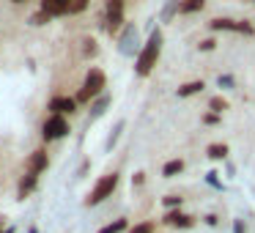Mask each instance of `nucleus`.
<instances>
[{
    "label": "nucleus",
    "instance_id": "1",
    "mask_svg": "<svg viewBox=\"0 0 255 233\" xmlns=\"http://www.w3.org/2000/svg\"><path fill=\"white\" fill-rule=\"evenodd\" d=\"M159 55H162V30L151 28V33L145 36V41H143L140 55L134 58V74H137V77H148V74L154 72V66L159 63Z\"/></svg>",
    "mask_w": 255,
    "mask_h": 233
},
{
    "label": "nucleus",
    "instance_id": "2",
    "mask_svg": "<svg viewBox=\"0 0 255 233\" xmlns=\"http://www.w3.org/2000/svg\"><path fill=\"white\" fill-rule=\"evenodd\" d=\"M105 88H107V74H105V69L91 66L88 72H85L83 88L74 94V99H77V105H88L91 99H96V96L105 94Z\"/></svg>",
    "mask_w": 255,
    "mask_h": 233
},
{
    "label": "nucleus",
    "instance_id": "3",
    "mask_svg": "<svg viewBox=\"0 0 255 233\" xmlns=\"http://www.w3.org/2000/svg\"><path fill=\"white\" fill-rule=\"evenodd\" d=\"M124 14H127V0H105L102 14H99V30L121 33V28L127 25Z\"/></svg>",
    "mask_w": 255,
    "mask_h": 233
},
{
    "label": "nucleus",
    "instance_id": "4",
    "mask_svg": "<svg viewBox=\"0 0 255 233\" xmlns=\"http://www.w3.org/2000/svg\"><path fill=\"white\" fill-rule=\"evenodd\" d=\"M118 181H121V176H118V173H107V176H102L99 181L94 184V189L88 192V198H85V206H88V209H94V206L105 203V200L118 189Z\"/></svg>",
    "mask_w": 255,
    "mask_h": 233
},
{
    "label": "nucleus",
    "instance_id": "5",
    "mask_svg": "<svg viewBox=\"0 0 255 233\" xmlns=\"http://www.w3.org/2000/svg\"><path fill=\"white\" fill-rule=\"evenodd\" d=\"M140 50H143V39H140V30L134 22H127L118 33V52L124 58H137Z\"/></svg>",
    "mask_w": 255,
    "mask_h": 233
},
{
    "label": "nucleus",
    "instance_id": "6",
    "mask_svg": "<svg viewBox=\"0 0 255 233\" xmlns=\"http://www.w3.org/2000/svg\"><path fill=\"white\" fill-rule=\"evenodd\" d=\"M211 33H242V36H255V25L247 19H228V17H217L209 22Z\"/></svg>",
    "mask_w": 255,
    "mask_h": 233
},
{
    "label": "nucleus",
    "instance_id": "7",
    "mask_svg": "<svg viewBox=\"0 0 255 233\" xmlns=\"http://www.w3.org/2000/svg\"><path fill=\"white\" fill-rule=\"evenodd\" d=\"M72 123L66 121V116H47V121L41 123V140L44 143H55V140L69 137Z\"/></svg>",
    "mask_w": 255,
    "mask_h": 233
},
{
    "label": "nucleus",
    "instance_id": "8",
    "mask_svg": "<svg viewBox=\"0 0 255 233\" xmlns=\"http://www.w3.org/2000/svg\"><path fill=\"white\" fill-rule=\"evenodd\" d=\"M47 110H50V116H74V113H80V105L74 96H52Z\"/></svg>",
    "mask_w": 255,
    "mask_h": 233
},
{
    "label": "nucleus",
    "instance_id": "9",
    "mask_svg": "<svg viewBox=\"0 0 255 233\" xmlns=\"http://www.w3.org/2000/svg\"><path fill=\"white\" fill-rule=\"evenodd\" d=\"M162 222H165L167 228H176V231H189V228L195 225V217L187 214V211H181V209H170V211H165Z\"/></svg>",
    "mask_w": 255,
    "mask_h": 233
},
{
    "label": "nucleus",
    "instance_id": "10",
    "mask_svg": "<svg viewBox=\"0 0 255 233\" xmlns=\"http://www.w3.org/2000/svg\"><path fill=\"white\" fill-rule=\"evenodd\" d=\"M36 189H39V173L25 170V176L19 178V184H17V200H28Z\"/></svg>",
    "mask_w": 255,
    "mask_h": 233
},
{
    "label": "nucleus",
    "instance_id": "11",
    "mask_svg": "<svg viewBox=\"0 0 255 233\" xmlns=\"http://www.w3.org/2000/svg\"><path fill=\"white\" fill-rule=\"evenodd\" d=\"M47 167H50V154H47V148H36L30 151V156L25 159V170H33V173H44Z\"/></svg>",
    "mask_w": 255,
    "mask_h": 233
},
{
    "label": "nucleus",
    "instance_id": "12",
    "mask_svg": "<svg viewBox=\"0 0 255 233\" xmlns=\"http://www.w3.org/2000/svg\"><path fill=\"white\" fill-rule=\"evenodd\" d=\"M69 3H72V0H41L39 8L47 17L58 19V17H63V14H69Z\"/></svg>",
    "mask_w": 255,
    "mask_h": 233
},
{
    "label": "nucleus",
    "instance_id": "13",
    "mask_svg": "<svg viewBox=\"0 0 255 233\" xmlns=\"http://www.w3.org/2000/svg\"><path fill=\"white\" fill-rule=\"evenodd\" d=\"M203 88H206V83H203V80H192V83H181V85L176 88V96H178V99H187V96H198Z\"/></svg>",
    "mask_w": 255,
    "mask_h": 233
},
{
    "label": "nucleus",
    "instance_id": "14",
    "mask_svg": "<svg viewBox=\"0 0 255 233\" xmlns=\"http://www.w3.org/2000/svg\"><path fill=\"white\" fill-rule=\"evenodd\" d=\"M228 154H231V145L228 143H209V148H206V156L211 162H225Z\"/></svg>",
    "mask_w": 255,
    "mask_h": 233
},
{
    "label": "nucleus",
    "instance_id": "15",
    "mask_svg": "<svg viewBox=\"0 0 255 233\" xmlns=\"http://www.w3.org/2000/svg\"><path fill=\"white\" fill-rule=\"evenodd\" d=\"M184 170H187V162L184 159H167L165 165H162V176L165 178H176V176H181Z\"/></svg>",
    "mask_w": 255,
    "mask_h": 233
},
{
    "label": "nucleus",
    "instance_id": "16",
    "mask_svg": "<svg viewBox=\"0 0 255 233\" xmlns=\"http://www.w3.org/2000/svg\"><path fill=\"white\" fill-rule=\"evenodd\" d=\"M107 107H110V94H102V96H96L94 102H91V118H102L107 113Z\"/></svg>",
    "mask_w": 255,
    "mask_h": 233
},
{
    "label": "nucleus",
    "instance_id": "17",
    "mask_svg": "<svg viewBox=\"0 0 255 233\" xmlns=\"http://www.w3.org/2000/svg\"><path fill=\"white\" fill-rule=\"evenodd\" d=\"M124 126H127V123H124V118H121V121H116V123H113L110 134H107V140H105V151H113V148L118 145V137L124 134Z\"/></svg>",
    "mask_w": 255,
    "mask_h": 233
},
{
    "label": "nucleus",
    "instance_id": "18",
    "mask_svg": "<svg viewBox=\"0 0 255 233\" xmlns=\"http://www.w3.org/2000/svg\"><path fill=\"white\" fill-rule=\"evenodd\" d=\"M127 231H129V220H127V217H118V220L102 225L96 233H127Z\"/></svg>",
    "mask_w": 255,
    "mask_h": 233
},
{
    "label": "nucleus",
    "instance_id": "19",
    "mask_svg": "<svg viewBox=\"0 0 255 233\" xmlns=\"http://www.w3.org/2000/svg\"><path fill=\"white\" fill-rule=\"evenodd\" d=\"M206 8V0H181L178 3V14H184V17H189V14H198Z\"/></svg>",
    "mask_w": 255,
    "mask_h": 233
},
{
    "label": "nucleus",
    "instance_id": "20",
    "mask_svg": "<svg viewBox=\"0 0 255 233\" xmlns=\"http://www.w3.org/2000/svg\"><path fill=\"white\" fill-rule=\"evenodd\" d=\"M178 3H181V0H167L165 6H162V11H159V22L162 25L173 22V17L178 14Z\"/></svg>",
    "mask_w": 255,
    "mask_h": 233
},
{
    "label": "nucleus",
    "instance_id": "21",
    "mask_svg": "<svg viewBox=\"0 0 255 233\" xmlns=\"http://www.w3.org/2000/svg\"><path fill=\"white\" fill-rule=\"evenodd\" d=\"M203 181H206V187H211L214 192H225V181H222L220 170H209L203 176Z\"/></svg>",
    "mask_w": 255,
    "mask_h": 233
},
{
    "label": "nucleus",
    "instance_id": "22",
    "mask_svg": "<svg viewBox=\"0 0 255 233\" xmlns=\"http://www.w3.org/2000/svg\"><path fill=\"white\" fill-rule=\"evenodd\" d=\"M96 52H99V47H96L94 39H83V41H80V55H83V58H94Z\"/></svg>",
    "mask_w": 255,
    "mask_h": 233
},
{
    "label": "nucleus",
    "instance_id": "23",
    "mask_svg": "<svg viewBox=\"0 0 255 233\" xmlns=\"http://www.w3.org/2000/svg\"><path fill=\"white\" fill-rule=\"evenodd\" d=\"M217 88L220 91H233L236 88V77H233V74H220V77H217Z\"/></svg>",
    "mask_w": 255,
    "mask_h": 233
},
{
    "label": "nucleus",
    "instance_id": "24",
    "mask_svg": "<svg viewBox=\"0 0 255 233\" xmlns=\"http://www.w3.org/2000/svg\"><path fill=\"white\" fill-rule=\"evenodd\" d=\"M91 8V0H72V3H69V14H74V17H77V14H85Z\"/></svg>",
    "mask_w": 255,
    "mask_h": 233
},
{
    "label": "nucleus",
    "instance_id": "25",
    "mask_svg": "<svg viewBox=\"0 0 255 233\" xmlns=\"http://www.w3.org/2000/svg\"><path fill=\"white\" fill-rule=\"evenodd\" d=\"M50 19H52V17H47V14L39 8V11H33V14L28 17V25H33V28H41V25H47Z\"/></svg>",
    "mask_w": 255,
    "mask_h": 233
},
{
    "label": "nucleus",
    "instance_id": "26",
    "mask_svg": "<svg viewBox=\"0 0 255 233\" xmlns=\"http://www.w3.org/2000/svg\"><path fill=\"white\" fill-rule=\"evenodd\" d=\"M209 110L211 113H220V116H222V113L228 110V102L222 99V96H211V99H209Z\"/></svg>",
    "mask_w": 255,
    "mask_h": 233
},
{
    "label": "nucleus",
    "instance_id": "27",
    "mask_svg": "<svg viewBox=\"0 0 255 233\" xmlns=\"http://www.w3.org/2000/svg\"><path fill=\"white\" fill-rule=\"evenodd\" d=\"M181 203H184V198H178V195H165V198H162V206H165V211L181 209Z\"/></svg>",
    "mask_w": 255,
    "mask_h": 233
},
{
    "label": "nucleus",
    "instance_id": "28",
    "mask_svg": "<svg viewBox=\"0 0 255 233\" xmlns=\"http://www.w3.org/2000/svg\"><path fill=\"white\" fill-rule=\"evenodd\" d=\"M127 233H154V222H137V225H132Z\"/></svg>",
    "mask_w": 255,
    "mask_h": 233
},
{
    "label": "nucleus",
    "instance_id": "29",
    "mask_svg": "<svg viewBox=\"0 0 255 233\" xmlns=\"http://www.w3.org/2000/svg\"><path fill=\"white\" fill-rule=\"evenodd\" d=\"M220 121H222V116H220V113H203V123H206V126H220Z\"/></svg>",
    "mask_w": 255,
    "mask_h": 233
},
{
    "label": "nucleus",
    "instance_id": "30",
    "mask_svg": "<svg viewBox=\"0 0 255 233\" xmlns=\"http://www.w3.org/2000/svg\"><path fill=\"white\" fill-rule=\"evenodd\" d=\"M198 50H200V52H214V50H217V39L211 36V39H203V41H198Z\"/></svg>",
    "mask_w": 255,
    "mask_h": 233
},
{
    "label": "nucleus",
    "instance_id": "31",
    "mask_svg": "<svg viewBox=\"0 0 255 233\" xmlns=\"http://www.w3.org/2000/svg\"><path fill=\"white\" fill-rule=\"evenodd\" d=\"M143 181H145V173H143V170H137V173H134V178H132V187H134V189L143 187Z\"/></svg>",
    "mask_w": 255,
    "mask_h": 233
},
{
    "label": "nucleus",
    "instance_id": "32",
    "mask_svg": "<svg viewBox=\"0 0 255 233\" xmlns=\"http://www.w3.org/2000/svg\"><path fill=\"white\" fill-rule=\"evenodd\" d=\"M203 222H206L209 228H217V225H220V217H217V214H206Z\"/></svg>",
    "mask_w": 255,
    "mask_h": 233
},
{
    "label": "nucleus",
    "instance_id": "33",
    "mask_svg": "<svg viewBox=\"0 0 255 233\" xmlns=\"http://www.w3.org/2000/svg\"><path fill=\"white\" fill-rule=\"evenodd\" d=\"M225 173H228L225 178H233V176H236V165H233V162H228V159H225Z\"/></svg>",
    "mask_w": 255,
    "mask_h": 233
},
{
    "label": "nucleus",
    "instance_id": "34",
    "mask_svg": "<svg viewBox=\"0 0 255 233\" xmlns=\"http://www.w3.org/2000/svg\"><path fill=\"white\" fill-rule=\"evenodd\" d=\"M233 233H244V222L242 220H233Z\"/></svg>",
    "mask_w": 255,
    "mask_h": 233
},
{
    "label": "nucleus",
    "instance_id": "35",
    "mask_svg": "<svg viewBox=\"0 0 255 233\" xmlns=\"http://www.w3.org/2000/svg\"><path fill=\"white\" fill-rule=\"evenodd\" d=\"M17 228H3V217H0V233H14Z\"/></svg>",
    "mask_w": 255,
    "mask_h": 233
},
{
    "label": "nucleus",
    "instance_id": "36",
    "mask_svg": "<svg viewBox=\"0 0 255 233\" xmlns=\"http://www.w3.org/2000/svg\"><path fill=\"white\" fill-rule=\"evenodd\" d=\"M11 3H17V6H22V3H28V0H11Z\"/></svg>",
    "mask_w": 255,
    "mask_h": 233
},
{
    "label": "nucleus",
    "instance_id": "37",
    "mask_svg": "<svg viewBox=\"0 0 255 233\" xmlns=\"http://www.w3.org/2000/svg\"><path fill=\"white\" fill-rule=\"evenodd\" d=\"M28 233H39V228H28Z\"/></svg>",
    "mask_w": 255,
    "mask_h": 233
},
{
    "label": "nucleus",
    "instance_id": "38",
    "mask_svg": "<svg viewBox=\"0 0 255 233\" xmlns=\"http://www.w3.org/2000/svg\"><path fill=\"white\" fill-rule=\"evenodd\" d=\"M253 3H255V0H253Z\"/></svg>",
    "mask_w": 255,
    "mask_h": 233
}]
</instances>
